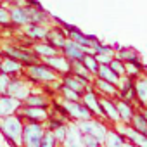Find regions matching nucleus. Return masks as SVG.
I'll return each mask as SVG.
<instances>
[{
  "label": "nucleus",
  "instance_id": "obj_1",
  "mask_svg": "<svg viewBox=\"0 0 147 147\" xmlns=\"http://www.w3.org/2000/svg\"><path fill=\"white\" fill-rule=\"evenodd\" d=\"M23 126H24V119L18 113L9 114L5 118H0V131L4 133L11 147H21Z\"/></svg>",
  "mask_w": 147,
  "mask_h": 147
},
{
  "label": "nucleus",
  "instance_id": "obj_2",
  "mask_svg": "<svg viewBox=\"0 0 147 147\" xmlns=\"http://www.w3.org/2000/svg\"><path fill=\"white\" fill-rule=\"evenodd\" d=\"M23 75L26 76V80L30 83H54L57 80V73L54 69H50L43 61L26 66Z\"/></svg>",
  "mask_w": 147,
  "mask_h": 147
},
{
  "label": "nucleus",
  "instance_id": "obj_3",
  "mask_svg": "<svg viewBox=\"0 0 147 147\" xmlns=\"http://www.w3.org/2000/svg\"><path fill=\"white\" fill-rule=\"evenodd\" d=\"M0 55H7L11 59H16L18 62H21L24 67L33 64V62H38L40 59L35 55V52L31 49H26V47H21L14 42H9V43H4L0 47Z\"/></svg>",
  "mask_w": 147,
  "mask_h": 147
},
{
  "label": "nucleus",
  "instance_id": "obj_4",
  "mask_svg": "<svg viewBox=\"0 0 147 147\" xmlns=\"http://www.w3.org/2000/svg\"><path fill=\"white\" fill-rule=\"evenodd\" d=\"M45 131V125L38 121H24L21 147H40L42 135Z\"/></svg>",
  "mask_w": 147,
  "mask_h": 147
},
{
  "label": "nucleus",
  "instance_id": "obj_5",
  "mask_svg": "<svg viewBox=\"0 0 147 147\" xmlns=\"http://www.w3.org/2000/svg\"><path fill=\"white\" fill-rule=\"evenodd\" d=\"M31 92H33V90H31L30 82H28V80H23V78H19V76H12V78H11V83H9V87H7V90H5L7 95L18 99L19 102H23Z\"/></svg>",
  "mask_w": 147,
  "mask_h": 147
},
{
  "label": "nucleus",
  "instance_id": "obj_6",
  "mask_svg": "<svg viewBox=\"0 0 147 147\" xmlns=\"http://www.w3.org/2000/svg\"><path fill=\"white\" fill-rule=\"evenodd\" d=\"M62 109L66 111V116L76 119V121H82V119H90L92 118V113L87 109V106L82 102V100H62Z\"/></svg>",
  "mask_w": 147,
  "mask_h": 147
},
{
  "label": "nucleus",
  "instance_id": "obj_7",
  "mask_svg": "<svg viewBox=\"0 0 147 147\" xmlns=\"http://www.w3.org/2000/svg\"><path fill=\"white\" fill-rule=\"evenodd\" d=\"M61 54L64 57H67L69 61H82L87 54H94V50L88 49V47H83V45L76 43L75 40L67 38L66 43H64V47L61 49Z\"/></svg>",
  "mask_w": 147,
  "mask_h": 147
},
{
  "label": "nucleus",
  "instance_id": "obj_8",
  "mask_svg": "<svg viewBox=\"0 0 147 147\" xmlns=\"http://www.w3.org/2000/svg\"><path fill=\"white\" fill-rule=\"evenodd\" d=\"M18 114L24 121H38V123H45V119L49 118L47 107H36V106H26V104H21V107L18 109Z\"/></svg>",
  "mask_w": 147,
  "mask_h": 147
},
{
  "label": "nucleus",
  "instance_id": "obj_9",
  "mask_svg": "<svg viewBox=\"0 0 147 147\" xmlns=\"http://www.w3.org/2000/svg\"><path fill=\"white\" fill-rule=\"evenodd\" d=\"M78 128H80V131L82 133H87V135H92L94 138H97L99 142H104V138H106V128L100 125V123H97V121H92V119H82V121H78Z\"/></svg>",
  "mask_w": 147,
  "mask_h": 147
},
{
  "label": "nucleus",
  "instance_id": "obj_10",
  "mask_svg": "<svg viewBox=\"0 0 147 147\" xmlns=\"http://www.w3.org/2000/svg\"><path fill=\"white\" fill-rule=\"evenodd\" d=\"M50 69H54L55 73H59V75H67V73H71V61L67 57H64L62 54H57V55H52V57H45L42 59Z\"/></svg>",
  "mask_w": 147,
  "mask_h": 147
},
{
  "label": "nucleus",
  "instance_id": "obj_11",
  "mask_svg": "<svg viewBox=\"0 0 147 147\" xmlns=\"http://www.w3.org/2000/svg\"><path fill=\"white\" fill-rule=\"evenodd\" d=\"M0 73H5L11 78L19 76L24 73V66L21 62H18L16 59H11L7 55H0Z\"/></svg>",
  "mask_w": 147,
  "mask_h": 147
},
{
  "label": "nucleus",
  "instance_id": "obj_12",
  "mask_svg": "<svg viewBox=\"0 0 147 147\" xmlns=\"http://www.w3.org/2000/svg\"><path fill=\"white\" fill-rule=\"evenodd\" d=\"M9 16H11L12 28H23L30 23L24 5H9Z\"/></svg>",
  "mask_w": 147,
  "mask_h": 147
},
{
  "label": "nucleus",
  "instance_id": "obj_13",
  "mask_svg": "<svg viewBox=\"0 0 147 147\" xmlns=\"http://www.w3.org/2000/svg\"><path fill=\"white\" fill-rule=\"evenodd\" d=\"M23 102H19L18 99L7 95V94H2L0 95V118H5L9 114H14L18 113V109L21 107Z\"/></svg>",
  "mask_w": 147,
  "mask_h": 147
},
{
  "label": "nucleus",
  "instance_id": "obj_14",
  "mask_svg": "<svg viewBox=\"0 0 147 147\" xmlns=\"http://www.w3.org/2000/svg\"><path fill=\"white\" fill-rule=\"evenodd\" d=\"M66 40H67V35H66V31H64L62 28H50V30H47L45 42L50 43V45H54L55 49L61 50V49L64 47Z\"/></svg>",
  "mask_w": 147,
  "mask_h": 147
},
{
  "label": "nucleus",
  "instance_id": "obj_15",
  "mask_svg": "<svg viewBox=\"0 0 147 147\" xmlns=\"http://www.w3.org/2000/svg\"><path fill=\"white\" fill-rule=\"evenodd\" d=\"M62 145L64 147H83L82 131H80L78 125H67V131H66V138H64Z\"/></svg>",
  "mask_w": 147,
  "mask_h": 147
},
{
  "label": "nucleus",
  "instance_id": "obj_16",
  "mask_svg": "<svg viewBox=\"0 0 147 147\" xmlns=\"http://www.w3.org/2000/svg\"><path fill=\"white\" fill-rule=\"evenodd\" d=\"M31 50L35 52V55L42 61V59H45V57H52V55H57L61 50L59 49H55L54 45H50V43H47L45 40H42V42H35L33 43V47H31Z\"/></svg>",
  "mask_w": 147,
  "mask_h": 147
},
{
  "label": "nucleus",
  "instance_id": "obj_17",
  "mask_svg": "<svg viewBox=\"0 0 147 147\" xmlns=\"http://www.w3.org/2000/svg\"><path fill=\"white\" fill-rule=\"evenodd\" d=\"M47 26L45 24H35V23H28L26 26H23V33L26 36H30L31 40L35 42H42L45 40V35H47Z\"/></svg>",
  "mask_w": 147,
  "mask_h": 147
},
{
  "label": "nucleus",
  "instance_id": "obj_18",
  "mask_svg": "<svg viewBox=\"0 0 147 147\" xmlns=\"http://www.w3.org/2000/svg\"><path fill=\"white\" fill-rule=\"evenodd\" d=\"M87 80H83V78H80V76H76V75H64L62 76V85H66L67 88H71V90H75V92H78V94H83L85 90H87Z\"/></svg>",
  "mask_w": 147,
  "mask_h": 147
},
{
  "label": "nucleus",
  "instance_id": "obj_19",
  "mask_svg": "<svg viewBox=\"0 0 147 147\" xmlns=\"http://www.w3.org/2000/svg\"><path fill=\"white\" fill-rule=\"evenodd\" d=\"M82 102L87 106V109L92 113V114H97V116H102L104 113H102V107H100V104H99V100H97V97H95V94L92 92V90H85L83 94H82Z\"/></svg>",
  "mask_w": 147,
  "mask_h": 147
},
{
  "label": "nucleus",
  "instance_id": "obj_20",
  "mask_svg": "<svg viewBox=\"0 0 147 147\" xmlns=\"http://www.w3.org/2000/svg\"><path fill=\"white\" fill-rule=\"evenodd\" d=\"M26 12H28V21L35 23V24H47L49 21V14L42 9V7H31V5H24Z\"/></svg>",
  "mask_w": 147,
  "mask_h": 147
},
{
  "label": "nucleus",
  "instance_id": "obj_21",
  "mask_svg": "<svg viewBox=\"0 0 147 147\" xmlns=\"http://www.w3.org/2000/svg\"><path fill=\"white\" fill-rule=\"evenodd\" d=\"M67 36H69L71 40H75L76 43H80V45H83V47H88V49H92V47L99 42V40H97L95 36H92V35H83L78 28L73 30V31H69Z\"/></svg>",
  "mask_w": 147,
  "mask_h": 147
},
{
  "label": "nucleus",
  "instance_id": "obj_22",
  "mask_svg": "<svg viewBox=\"0 0 147 147\" xmlns=\"http://www.w3.org/2000/svg\"><path fill=\"white\" fill-rule=\"evenodd\" d=\"M97 75H99V78H102V80H106V82H109V83H114V85H118V82H119V76L116 75V73H114L107 64H99Z\"/></svg>",
  "mask_w": 147,
  "mask_h": 147
},
{
  "label": "nucleus",
  "instance_id": "obj_23",
  "mask_svg": "<svg viewBox=\"0 0 147 147\" xmlns=\"http://www.w3.org/2000/svg\"><path fill=\"white\" fill-rule=\"evenodd\" d=\"M133 144H137L138 147H147V137L144 135V133H140V131H137V130H130V128H119Z\"/></svg>",
  "mask_w": 147,
  "mask_h": 147
},
{
  "label": "nucleus",
  "instance_id": "obj_24",
  "mask_svg": "<svg viewBox=\"0 0 147 147\" xmlns=\"http://www.w3.org/2000/svg\"><path fill=\"white\" fill-rule=\"evenodd\" d=\"M23 104H26V106H36V107H49V99H47L45 95H42V94L31 92V94L23 100Z\"/></svg>",
  "mask_w": 147,
  "mask_h": 147
},
{
  "label": "nucleus",
  "instance_id": "obj_25",
  "mask_svg": "<svg viewBox=\"0 0 147 147\" xmlns=\"http://www.w3.org/2000/svg\"><path fill=\"white\" fill-rule=\"evenodd\" d=\"M99 104H100V107H102V113H104L107 118H111L113 121H118V119H119V114H118L116 104H113V102L107 100V99H100Z\"/></svg>",
  "mask_w": 147,
  "mask_h": 147
},
{
  "label": "nucleus",
  "instance_id": "obj_26",
  "mask_svg": "<svg viewBox=\"0 0 147 147\" xmlns=\"http://www.w3.org/2000/svg\"><path fill=\"white\" fill-rule=\"evenodd\" d=\"M71 73H73V75H76V76H80V78H83V80H87V82L90 80V73L83 66L82 61H71Z\"/></svg>",
  "mask_w": 147,
  "mask_h": 147
},
{
  "label": "nucleus",
  "instance_id": "obj_27",
  "mask_svg": "<svg viewBox=\"0 0 147 147\" xmlns=\"http://www.w3.org/2000/svg\"><path fill=\"white\" fill-rule=\"evenodd\" d=\"M133 90H135V94L138 95L140 102L147 104V80H145V78H144V80H138V82L133 85Z\"/></svg>",
  "mask_w": 147,
  "mask_h": 147
},
{
  "label": "nucleus",
  "instance_id": "obj_28",
  "mask_svg": "<svg viewBox=\"0 0 147 147\" xmlns=\"http://www.w3.org/2000/svg\"><path fill=\"white\" fill-rule=\"evenodd\" d=\"M118 59L119 61H128V62H135V64H140L138 62V54L131 49H121L119 54H118Z\"/></svg>",
  "mask_w": 147,
  "mask_h": 147
},
{
  "label": "nucleus",
  "instance_id": "obj_29",
  "mask_svg": "<svg viewBox=\"0 0 147 147\" xmlns=\"http://www.w3.org/2000/svg\"><path fill=\"white\" fill-rule=\"evenodd\" d=\"M116 109H118V114H119V118H123L125 121H131V118H133V113H131V107L125 102V100H121V102H118L116 104Z\"/></svg>",
  "mask_w": 147,
  "mask_h": 147
},
{
  "label": "nucleus",
  "instance_id": "obj_30",
  "mask_svg": "<svg viewBox=\"0 0 147 147\" xmlns=\"http://www.w3.org/2000/svg\"><path fill=\"white\" fill-rule=\"evenodd\" d=\"M82 62H83V66L88 69V73H90V75H92V73H95V75H97L99 62H97V59L94 57V54H87V55L82 59Z\"/></svg>",
  "mask_w": 147,
  "mask_h": 147
},
{
  "label": "nucleus",
  "instance_id": "obj_31",
  "mask_svg": "<svg viewBox=\"0 0 147 147\" xmlns=\"http://www.w3.org/2000/svg\"><path fill=\"white\" fill-rule=\"evenodd\" d=\"M59 90H61V94H62V99L64 100H82V94H78V92H75V90H71V88H67L66 85H59Z\"/></svg>",
  "mask_w": 147,
  "mask_h": 147
},
{
  "label": "nucleus",
  "instance_id": "obj_32",
  "mask_svg": "<svg viewBox=\"0 0 147 147\" xmlns=\"http://www.w3.org/2000/svg\"><path fill=\"white\" fill-rule=\"evenodd\" d=\"M104 142H106V145H107V147H121L123 138H121L116 131H107V133H106Z\"/></svg>",
  "mask_w": 147,
  "mask_h": 147
},
{
  "label": "nucleus",
  "instance_id": "obj_33",
  "mask_svg": "<svg viewBox=\"0 0 147 147\" xmlns=\"http://www.w3.org/2000/svg\"><path fill=\"white\" fill-rule=\"evenodd\" d=\"M57 140H55V137H54V133L50 131V130H47L45 128V131H43V135H42V142H40V147H57Z\"/></svg>",
  "mask_w": 147,
  "mask_h": 147
},
{
  "label": "nucleus",
  "instance_id": "obj_34",
  "mask_svg": "<svg viewBox=\"0 0 147 147\" xmlns=\"http://www.w3.org/2000/svg\"><path fill=\"white\" fill-rule=\"evenodd\" d=\"M0 26L4 28H9V30H14L12 24H11V16H9V7L0 4Z\"/></svg>",
  "mask_w": 147,
  "mask_h": 147
},
{
  "label": "nucleus",
  "instance_id": "obj_35",
  "mask_svg": "<svg viewBox=\"0 0 147 147\" xmlns=\"http://www.w3.org/2000/svg\"><path fill=\"white\" fill-rule=\"evenodd\" d=\"M97 88L99 90H102L104 94H107V95H114L118 90H116V87H114V83H109V82H106V80H102V78H99L97 80Z\"/></svg>",
  "mask_w": 147,
  "mask_h": 147
},
{
  "label": "nucleus",
  "instance_id": "obj_36",
  "mask_svg": "<svg viewBox=\"0 0 147 147\" xmlns=\"http://www.w3.org/2000/svg\"><path fill=\"white\" fill-rule=\"evenodd\" d=\"M131 119H133V123H135V128H137V131H140V133H144V135L147 137V119H145L142 114H138V116H133Z\"/></svg>",
  "mask_w": 147,
  "mask_h": 147
},
{
  "label": "nucleus",
  "instance_id": "obj_37",
  "mask_svg": "<svg viewBox=\"0 0 147 147\" xmlns=\"http://www.w3.org/2000/svg\"><path fill=\"white\" fill-rule=\"evenodd\" d=\"M66 131H67V125H66V123H62V125H59L57 128L52 130V133H54V137H55V140H57L59 144L64 142V138H66Z\"/></svg>",
  "mask_w": 147,
  "mask_h": 147
},
{
  "label": "nucleus",
  "instance_id": "obj_38",
  "mask_svg": "<svg viewBox=\"0 0 147 147\" xmlns=\"http://www.w3.org/2000/svg\"><path fill=\"white\" fill-rule=\"evenodd\" d=\"M118 76H121V75H125L126 73V69H125V66H123V61H119V59H111V62L107 64Z\"/></svg>",
  "mask_w": 147,
  "mask_h": 147
},
{
  "label": "nucleus",
  "instance_id": "obj_39",
  "mask_svg": "<svg viewBox=\"0 0 147 147\" xmlns=\"http://www.w3.org/2000/svg\"><path fill=\"white\" fill-rule=\"evenodd\" d=\"M94 57L97 59L99 64H109L113 59V50H104V52H97L94 54Z\"/></svg>",
  "mask_w": 147,
  "mask_h": 147
},
{
  "label": "nucleus",
  "instance_id": "obj_40",
  "mask_svg": "<svg viewBox=\"0 0 147 147\" xmlns=\"http://www.w3.org/2000/svg\"><path fill=\"white\" fill-rule=\"evenodd\" d=\"M121 97H123V100H130V99H133V97H135L133 83H131L130 80L125 83V87H123V92H121Z\"/></svg>",
  "mask_w": 147,
  "mask_h": 147
},
{
  "label": "nucleus",
  "instance_id": "obj_41",
  "mask_svg": "<svg viewBox=\"0 0 147 147\" xmlns=\"http://www.w3.org/2000/svg\"><path fill=\"white\" fill-rule=\"evenodd\" d=\"M82 144L83 147H99L100 142L97 138H94L92 135H87V133H82Z\"/></svg>",
  "mask_w": 147,
  "mask_h": 147
},
{
  "label": "nucleus",
  "instance_id": "obj_42",
  "mask_svg": "<svg viewBox=\"0 0 147 147\" xmlns=\"http://www.w3.org/2000/svg\"><path fill=\"white\" fill-rule=\"evenodd\" d=\"M9 83H11V76H9V75H5V73H0V95L5 94V90H7Z\"/></svg>",
  "mask_w": 147,
  "mask_h": 147
},
{
  "label": "nucleus",
  "instance_id": "obj_43",
  "mask_svg": "<svg viewBox=\"0 0 147 147\" xmlns=\"http://www.w3.org/2000/svg\"><path fill=\"white\" fill-rule=\"evenodd\" d=\"M121 147H133V145H130V144H125V142H123V144H121Z\"/></svg>",
  "mask_w": 147,
  "mask_h": 147
},
{
  "label": "nucleus",
  "instance_id": "obj_44",
  "mask_svg": "<svg viewBox=\"0 0 147 147\" xmlns=\"http://www.w3.org/2000/svg\"><path fill=\"white\" fill-rule=\"evenodd\" d=\"M142 116H144V118H145V119H147V111H145V113H144V114H142Z\"/></svg>",
  "mask_w": 147,
  "mask_h": 147
},
{
  "label": "nucleus",
  "instance_id": "obj_45",
  "mask_svg": "<svg viewBox=\"0 0 147 147\" xmlns=\"http://www.w3.org/2000/svg\"><path fill=\"white\" fill-rule=\"evenodd\" d=\"M2 2H4V0H0V4H2Z\"/></svg>",
  "mask_w": 147,
  "mask_h": 147
}]
</instances>
